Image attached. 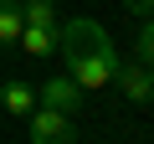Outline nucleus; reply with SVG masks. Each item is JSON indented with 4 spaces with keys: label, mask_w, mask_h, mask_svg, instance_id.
<instances>
[{
    "label": "nucleus",
    "mask_w": 154,
    "mask_h": 144,
    "mask_svg": "<svg viewBox=\"0 0 154 144\" xmlns=\"http://www.w3.org/2000/svg\"><path fill=\"white\" fill-rule=\"evenodd\" d=\"M57 52L67 57V72L82 88H108L113 72H118V52H113V36L93 21V16H72L57 26Z\"/></svg>",
    "instance_id": "1"
},
{
    "label": "nucleus",
    "mask_w": 154,
    "mask_h": 144,
    "mask_svg": "<svg viewBox=\"0 0 154 144\" xmlns=\"http://www.w3.org/2000/svg\"><path fill=\"white\" fill-rule=\"evenodd\" d=\"M82 83L72 77V72H62V77H46L41 83V93H36V108H57V113H77L82 108Z\"/></svg>",
    "instance_id": "2"
},
{
    "label": "nucleus",
    "mask_w": 154,
    "mask_h": 144,
    "mask_svg": "<svg viewBox=\"0 0 154 144\" xmlns=\"http://www.w3.org/2000/svg\"><path fill=\"white\" fill-rule=\"evenodd\" d=\"M113 83H118V93L128 98V103H149L154 98V67L149 62H118V72H113Z\"/></svg>",
    "instance_id": "3"
},
{
    "label": "nucleus",
    "mask_w": 154,
    "mask_h": 144,
    "mask_svg": "<svg viewBox=\"0 0 154 144\" xmlns=\"http://www.w3.org/2000/svg\"><path fill=\"white\" fill-rule=\"evenodd\" d=\"M31 144H77V134H72V113L36 108V113H31Z\"/></svg>",
    "instance_id": "4"
},
{
    "label": "nucleus",
    "mask_w": 154,
    "mask_h": 144,
    "mask_svg": "<svg viewBox=\"0 0 154 144\" xmlns=\"http://www.w3.org/2000/svg\"><path fill=\"white\" fill-rule=\"evenodd\" d=\"M0 103H5V113H36V88H26L21 77H5L0 83Z\"/></svg>",
    "instance_id": "5"
},
{
    "label": "nucleus",
    "mask_w": 154,
    "mask_h": 144,
    "mask_svg": "<svg viewBox=\"0 0 154 144\" xmlns=\"http://www.w3.org/2000/svg\"><path fill=\"white\" fill-rule=\"evenodd\" d=\"M26 16H21V0H0V46H21Z\"/></svg>",
    "instance_id": "6"
},
{
    "label": "nucleus",
    "mask_w": 154,
    "mask_h": 144,
    "mask_svg": "<svg viewBox=\"0 0 154 144\" xmlns=\"http://www.w3.org/2000/svg\"><path fill=\"white\" fill-rule=\"evenodd\" d=\"M21 52L26 57H51L57 52V26H26L21 31Z\"/></svg>",
    "instance_id": "7"
},
{
    "label": "nucleus",
    "mask_w": 154,
    "mask_h": 144,
    "mask_svg": "<svg viewBox=\"0 0 154 144\" xmlns=\"http://www.w3.org/2000/svg\"><path fill=\"white\" fill-rule=\"evenodd\" d=\"M21 16H26V26H62L57 0H21Z\"/></svg>",
    "instance_id": "8"
},
{
    "label": "nucleus",
    "mask_w": 154,
    "mask_h": 144,
    "mask_svg": "<svg viewBox=\"0 0 154 144\" xmlns=\"http://www.w3.org/2000/svg\"><path fill=\"white\" fill-rule=\"evenodd\" d=\"M134 57L154 67V16H139V31H134Z\"/></svg>",
    "instance_id": "9"
},
{
    "label": "nucleus",
    "mask_w": 154,
    "mask_h": 144,
    "mask_svg": "<svg viewBox=\"0 0 154 144\" xmlns=\"http://www.w3.org/2000/svg\"><path fill=\"white\" fill-rule=\"evenodd\" d=\"M123 5H128L134 16H154V0H123Z\"/></svg>",
    "instance_id": "10"
}]
</instances>
